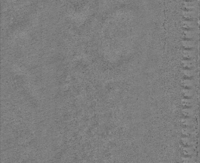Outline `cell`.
Masks as SVG:
<instances>
[{"label": "cell", "instance_id": "3", "mask_svg": "<svg viewBox=\"0 0 200 163\" xmlns=\"http://www.w3.org/2000/svg\"><path fill=\"white\" fill-rule=\"evenodd\" d=\"M181 84L184 88H191L194 85V82L190 78L183 79L181 81Z\"/></svg>", "mask_w": 200, "mask_h": 163}, {"label": "cell", "instance_id": "14", "mask_svg": "<svg viewBox=\"0 0 200 163\" xmlns=\"http://www.w3.org/2000/svg\"><path fill=\"white\" fill-rule=\"evenodd\" d=\"M183 153L184 156L191 157L194 154V149L190 146H184L183 149Z\"/></svg>", "mask_w": 200, "mask_h": 163}, {"label": "cell", "instance_id": "11", "mask_svg": "<svg viewBox=\"0 0 200 163\" xmlns=\"http://www.w3.org/2000/svg\"><path fill=\"white\" fill-rule=\"evenodd\" d=\"M181 123L182 125L185 126V127H190L192 126L194 124V121L193 119L191 118V117H186L181 119Z\"/></svg>", "mask_w": 200, "mask_h": 163}, {"label": "cell", "instance_id": "5", "mask_svg": "<svg viewBox=\"0 0 200 163\" xmlns=\"http://www.w3.org/2000/svg\"><path fill=\"white\" fill-rule=\"evenodd\" d=\"M181 64L185 69H192L195 65V62L192 59H185L181 61Z\"/></svg>", "mask_w": 200, "mask_h": 163}, {"label": "cell", "instance_id": "10", "mask_svg": "<svg viewBox=\"0 0 200 163\" xmlns=\"http://www.w3.org/2000/svg\"><path fill=\"white\" fill-rule=\"evenodd\" d=\"M196 35V32L192 30H186L183 32V36L186 39L192 40Z\"/></svg>", "mask_w": 200, "mask_h": 163}, {"label": "cell", "instance_id": "8", "mask_svg": "<svg viewBox=\"0 0 200 163\" xmlns=\"http://www.w3.org/2000/svg\"><path fill=\"white\" fill-rule=\"evenodd\" d=\"M195 55V51L193 49H184L183 52V56L185 59H191Z\"/></svg>", "mask_w": 200, "mask_h": 163}, {"label": "cell", "instance_id": "7", "mask_svg": "<svg viewBox=\"0 0 200 163\" xmlns=\"http://www.w3.org/2000/svg\"><path fill=\"white\" fill-rule=\"evenodd\" d=\"M181 104L184 107H191L194 104V100L191 98H183L181 101Z\"/></svg>", "mask_w": 200, "mask_h": 163}, {"label": "cell", "instance_id": "13", "mask_svg": "<svg viewBox=\"0 0 200 163\" xmlns=\"http://www.w3.org/2000/svg\"><path fill=\"white\" fill-rule=\"evenodd\" d=\"M181 142L184 146H190L192 144V140L189 136L181 137Z\"/></svg>", "mask_w": 200, "mask_h": 163}, {"label": "cell", "instance_id": "9", "mask_svg": "<svg viewBox=\"0 0 200 163\" xmlns=\"http://www.w3.org/2000/svg\"><path fill=\"white\" fill-rule=\"evenodd\" d=\"M181 113L185 117H191L194 116V112L191 107H185L181 110Z\"/></svg>", "mask_w": 200, "mask_h": 163}, {"label": "cell", "instance_id": "17", "mask_svg": "<svg viewBox=\"0 0 200 163\" xmlns=\"http://www.w3.org/2000/svg\"><path fill=\"white\" fill-rule=\"evenodd\" d=\"M181 161H182L183 163H194V161L193 158H191L190 157H187V156L182 157Z\"/></svg>", "mask_w": 200, "mask_h": 163}, {"label": "cell", "instance_id": "12", "mask_svg": "<svg viewBox=\"0 0 200 163\" xmlns=\"http://www.w3.org/2000/svg\"><path fill=\"white\" fill-rule=\"evenodd\" d=\"M182 93L185 98H191L194 96V92L191 88H184L182 90Z\"/></svg>", "mask_w": 200, "mask_h": 163}, {"label": "cell", "instance_id": "1", "mask_svg": "<svg viewBox=\"0 0 200 163\" xmlns=\"http://www.w3.org/2000/svg\"><path fill=\"white\" fill-rule=\"evenodd\" d=\"M183 7L187 10L197 11L199 7V4L196 0L186 1L183 3Z\"/></svg>", "mask_w": 200, "mask_h": 163}, {"label": "cell", "instance_id": "16", "mask_svg": "<svg viewBox=\"0 0 200 163\" xmlns=\"http://www.w3.org/2000/svg\"><path fill=\"white\" fill-rule=\"evenodd\" d=\"M181 133L184 136H189L193 134V130L189 127H185L182 128Z\"/></svg>", "mask_w": 200, "mask_h": 163}, {"label": "cell", "instance_id": "2", "mask_svg": "<svg viewBox=\"0 0 200 163\" xmlns=\"http://www.w3.org/2000/svg\"><path fill=\"white\" fill-rule=\"evenodd\" d=\"M183 15L185 19H188V20H192L197 18L198 15L197 11L187 10L183 11Z\"/></svg>", "mask_w": 200, "mask_h": 163}, {"label": "cell", "instance_id": "4", "mask_svg": "<svg viewBox=\"0 0 200 163\" xmlns=\"http://www.w3.org/2000/svg\"><path fill=\"white\" fill-rule=\"evenodd\" d=\"M182 45L185 49H193L196 45V42L193 40L185 39L182 41Z\"/></svg>", "mask_w": 200, "mask_h": 163}, {"label": "cell", "instance_id": "6", "mask_svg": "<svg viewBox=\"0 0 200 163\" xmlns=\"http://www.w3.org/2000/svg\"><path fill=\"white\" fill-rule=\"evenodd\" d=\"M183 28L187 30H192L196 27L197 24L193 20H186L183 22Z\"/></svg>", "mask_w": 200, "mask_h": 163}, {"label": "cell", "instance_id": "15", "mask_svg": "<svg viewBox=\"0 0 200 163\" xmlns=\"http://www.w3.org/2000/svg\"><path fill=\"white\" fill-rule=\"evenodd\" d=\"M183 73L184 75L188 78L193 77L195 75V72L192 69H185L183 71Z\"/></svg>", "mask_w": 200, "mask_h": 163}, {"label": "cell", "instance_id": "18", "mask_svg": "<svg viewBox=\"0 0 200 163\" xmlns=\"http://www.w3.org/2000/svg\"><path fill=\"white\" fill-rule=\"evenodd\" d=\"M186 1H193V0H186Z\"/></svg>", "mask_w": 200, "mask_h": 163}]
</instances>
